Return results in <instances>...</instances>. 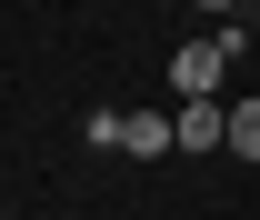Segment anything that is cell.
Here are the masks:
<instances>
[{
  "label": "cell",
  "mask_w": 260,
  "mask_h": 220,
  "mask_svg": "<svg viewBox=\"0 0 260 220\" xmlns=\"http://www.w3.org/2000/svg\"><path fill=\"white\" fill-rule=\"evenodd\" d=\"M120 150H130V160L180 150V120H160V110H120Z\"/></svg>",
  "instance_id": "obj_2"
},
{
  "label": "cell",
  "mask_w": 260,
  "mask_h": 220,
  "mask_svg": "<svg viewBox=\"0 0 260 220\" xmlns=\"http://www.w3.org/2000/svg\"><path fill=\"white\" fill-rule=\"evenodd\" d=\"M200 10H230V0H200Z\"/></svg>",
  "instance_id": "obj_5"
},
{
  "label": "cell",
  "mask_w": 260,
  "mask_h": 220,
  "mask_svg": "<svg viewBox=\"0 0 260 220\" xmlns=\"http://www.w3.org/2000/svg\"><path fill=\"white\" fill-rule=\"evenodd\" d=\"M220 150H230V160H260V100H240V110H230Z\"/></svg>",
  "instance_id": "obj_4"
},
{
  "label": "cell",
  "mask_w": 260,
  "mask_h": 220,
  "mask_svg": "<svg viewBox=\"0 0 260 220\" xmlns=\"http://www.w3.org/2000/svg\"><path fill=\"white\" fill-rule=\"evenodd\" d=\"M220 130H230L220 100H180V150H220Z\"/></svg>",
  "instance_id": "obj_3"
},
{
  "label": "cell",
  "mask_w": 260,
  "mask_h": 220,
  "mask_svg": "<svg viewBox=\"0 0 260 220\" xmlns=\"http://www.w3.org/2000/svg\"><path fill=\"white\" fill-rule=\"evenodd\" d=\"M230 50H240V30H210V40H190V50L170 60V90H180V100H210V90H220V70H230Z\"/></svg>",
  "instance_id": "obj_1"
}]
</instances>
